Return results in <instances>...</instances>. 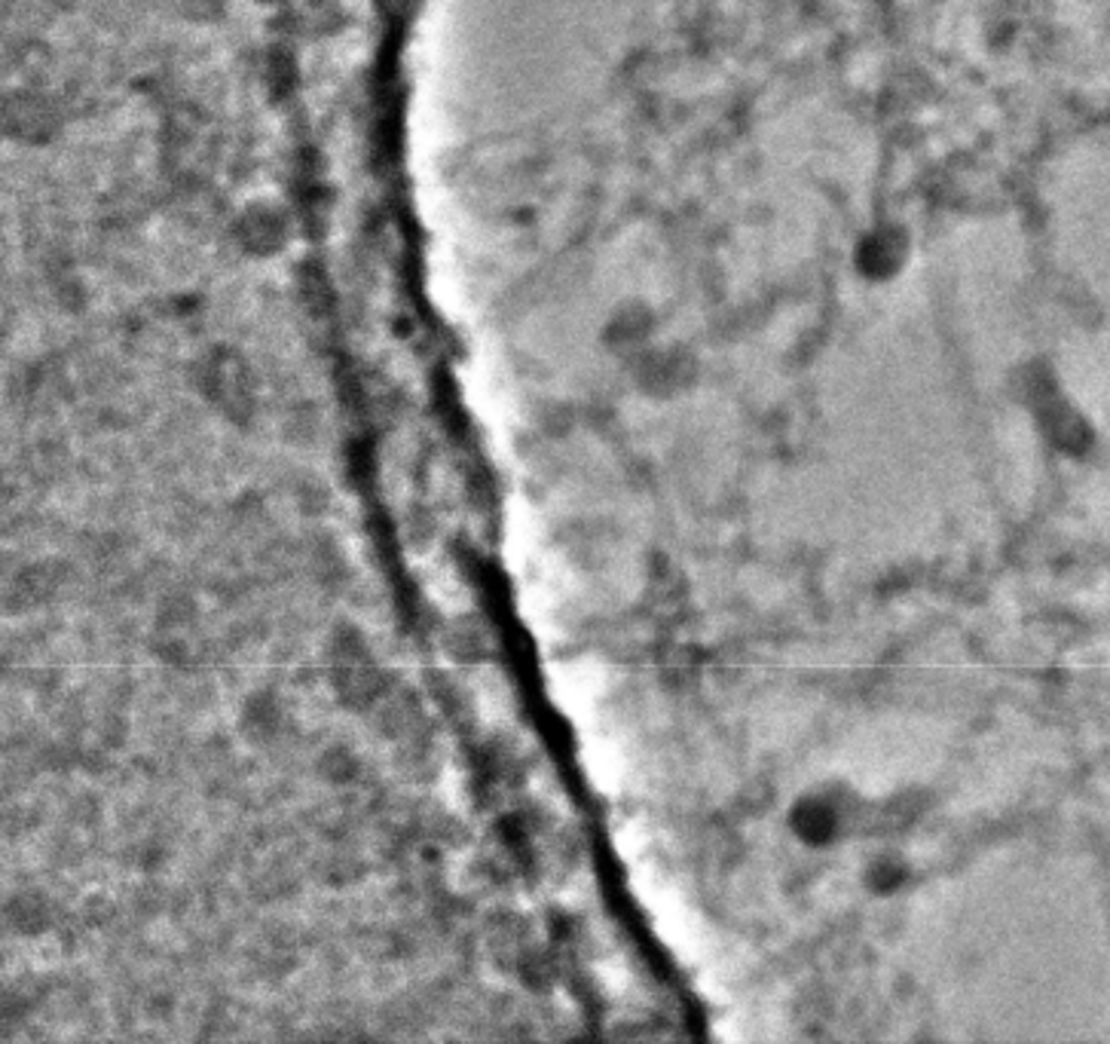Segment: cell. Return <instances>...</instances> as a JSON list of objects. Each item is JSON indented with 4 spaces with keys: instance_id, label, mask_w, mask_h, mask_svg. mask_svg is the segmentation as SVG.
Wrapping results in <instances>:
<instances>
[{
    "instance_id": "obj_1",
    "label": "cell",
    "mask_w": 1110,
    "mask_h": 1044,
    "mask_svg": "<svg viewBox=\"0 0 1110 1044\" xmlns=\"http://www.w3.org/2000/svg\"><path fill=\"white\" fill-rule=\"evenodd\" d=\"M792 827L802 833L807 843H829L838 831V812L829 802H802V809L792 818Z\"/></svg>"
}]
</instances>
